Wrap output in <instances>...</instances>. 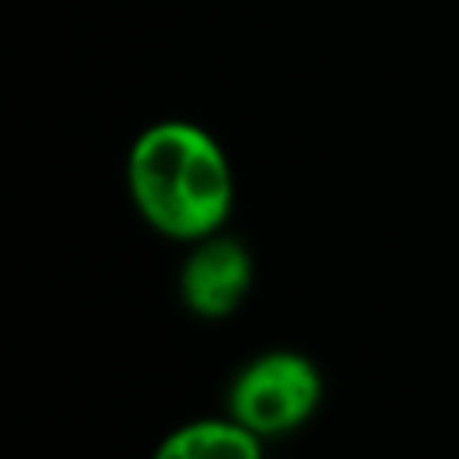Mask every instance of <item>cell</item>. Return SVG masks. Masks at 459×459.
Listing matches in <instances>:
<instances>
[{
	"mask_svg": "<svg viewBox=\"0 0 459 459\" xmlns=\"http://www.w3.org/2000/svg\"><path fill=\"white\" fill-rule=\"evenodd\" d=\"M126 186L151 230L197 244L219 233L233 212V169L219 140L197 122L147 126L126 158Z\"/></svg>",
	"mask_w": 459,
	"mask_h": 459,
	"instance_id": "obj_1",
	"label": "cell"
},
{
	"mask_svg": "<svg viewBox=\"0 0 459 459\" xmlns=\"http://www.w3.org/2000/svg\"><path fill=\"white\" fill-rule=\"evenodd\" d=\"M251 255L237 237L212 233L197 240L179 269V298L201 319H226L251 290Z\"/></svg>",
	"mask_w": 459,
	"mask_h": 459,
	"instance_id": "obj_3",
	"label": "cell"
},
{
	"mask_svg": "<svg viewBox=\"0 0 459 459\" xmlns=\"http://www.w3.org/2000/svg\"><path fill=\"white\" fill-rule=\"evenodd\" d=\"M323 402L319 366L301 351H262L244 362L226 391V412L255 437H283L298 430Z\"/></svg>",
	"mask_w": 459,
	"mask_h": 459,
	"instance_id": "obj_2",
	"label": "cell"
},
{
	"mask_svg": "<svg viewBox=\"0 0 459 459\" xmlns=\"http://www.w3.org/2000/svg\"><path fill=\"white\" fill-rule=\"evenodd\" d=\"M151 459H262V437L237 420H194L176 427Z\"/></svg>",
	"mask_w": 459,
	"mask_h": 459,
	"instance_id": "obj_4",
	"label": "cell"
}]
</instances>
